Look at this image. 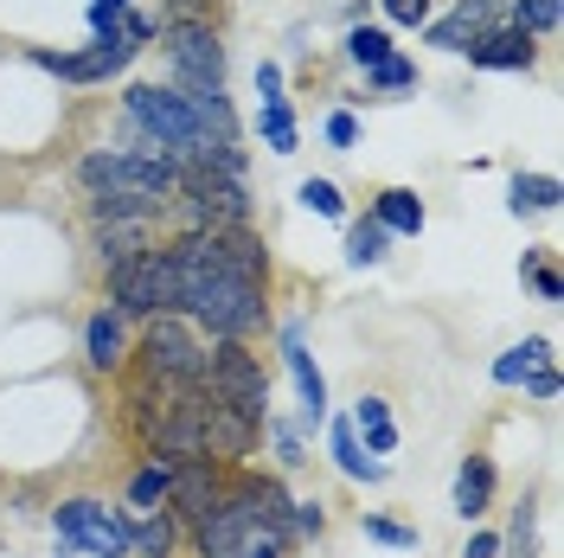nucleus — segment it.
I'll list each match as a JSON object with an SVG mask.
<instances>
[{
	"mask_svg": "<svg viewBox=\"0 0 564 558\" xmlns=\"http://www.w3.org/2000/svg\"><path fill=\"white\" fill-rule=\"evenodd\" d=\"M180 277V314L212 341H250L270 328V250L263 238L238 232H180L167 238Z\"/></svg>",
	"mask_w": 564,
	"mask_h": 558,
	"instance_id": "nucleus-1",
	"label": "nucleus"
},
{
	"mask_svg": "<svg viewBox=\"0 0 564 558\" xmlns=\"http://www.w3.org/2000/svg\"><path fill=\"white\" fill-rule=\"evenodd\" d=\"M77 180L90 193H129V200H148V206H174L180 161H167V154H135V148H90L77 161Z\"/></svg>",
	"mask_w": 564,
	"mask_h": 558,
	"instance_id": "nucleus-2",
	"label": "nucleus"
},
{
	"mask_svg": "<svg viewBox=\"0 0 564 558\" xmlns=\"http://www.w3.org/2000/svg\"><path fill=\"white\" fill-rule=\"evenodd\" d=\"M206 347L199 328L186 314H154L148 334H141V379L167 385V391H199L206 385Z\"/></svg>",
	"mask_w": 564,
	"mask_h": 558,
	"instance_id": "nucleus-3",
	"label": "nucleus"
},
{
	"mask_svg": "<svg viewBox=\"0 0 564 558\" xmlns=\"http://www.w3.org/2000/svg\"><path fill=\"white\" fill-rule=\"evenodd\" d=\"M52 539L58 552H84V558H135V539H129V514L122 507H104L90 494H70L52 507Z\"/></svg>",
	"mask_w": 564,
	"mask_h": 558,
	"instance_id": "nucleus-4",
	"label": "nucleus"
},
{
	"mask_svg": "<svg viewBox=\"0 0 564 558\" xmlns=\"http://www.w3.org/2000/svg\"><path fill=\"white\" fill-rule=\"evenodd\" d=\"M109 314H122V321L180 314V277H174V257H167V245L141 250L135 264L109 270Z\"/></svg>",
	"mask_w": 564,
	"mask_h": 558,
	"instance_id": "nucleus-5",
	"label": "nucleus"
},
{
	"mask_svg": "<svg viewBox=\"0 0 564 558\" xmlns=\"http://www.w3.org/2000/svg\"><path fill=\"white\" fill-rule=\"evenodd\" d=\"M206 391L250 423L270 418V373L250 353V341H212L206 347Z\"/></svg>",
	"mask_w": 564,
	"mask_h": 558,
	"instance_id": "nucleus-6",
	"label": "nucleus"
},
{
	"mask_svg": "<svg viewBox=\"0 0 564 558\" xmlns=\"http://www.w3.org/2000/svg\"><path fill=\"white\" fill-rule=\"evenodd\" d=\"M174 206L186 212V232H238V225H250L245 180L218 174V168H180Z\"/></svg>",
	"mask_w": 564,
	"mask_h": 558,
	"instance_id": "nucleus-7",
	"label": "nucleus"
},
{
	"mask_svg": "<svg viewBox=\"0 0 564 558\" xmlns=\"http://www.w3.org/2000/svg\"><path fill=\"white\" fill-rule=\"evenodd\" d=\"M167 45V65H174V90H225V45L212 26L199 20H180L161 33Z\"/></svg>",
	"mask_w": 564,
	"mask_h": 558,
	"instance_id": "nucleus-8",
	"label": "nucleus"
},
{
	"mask_svg": "<svg viewBox=\"0 0 564 558\" xmlns=\"http://www.w3.org/2000/svg\"><path fill=\"white\" fill-rule=\"evenodd\" d=\"M276 347H282L289 379H295V398H302V423H295V430H327V379H321L315 353H308V328H302V321H282Z\"/></svg>",
	"mask_w": 564,
	"mask_h": 558,
	"instance_id": "nucleus-9",
	"label": "nucleus"
},
{
	"mask_svg": "<svg viewBox=\"0 0 564 558\" xmlns=\"http://www.w3.org/2000/svg\"><path fill=\"white\" fill-rule=\"evenodd\" d=\"M231 482V469L225 462H212V455H193V462H174V489H167V514L180 526H199L218 507V494Z\"/></svg>",
	"mask_w": 564,
	"mask_h": 558,
	"instance_id": "nucleus-10",
	"label": "nucleus"
},
{
	"mask_svg": "<svg viewBox=\"0 0 564 558\" xmlns=\"http://www.w3.org/2000/svg\"><path fill=\"white\" fill-rule=\"evenodd\" d=\"M129 58H135V45H129L122 33H104L90 52H33L39 71L70 77V84H104V77H116V71H129Z\"/></svg>",
	"mask_w": 564,
	"mask_h": 558,
	"instance_id": "nucleus-11",
	"label": "nucleus"
},
{
	"mask_svg": "<svg viewBox=\"0 0 564 558\" xmlns=\"http://www.w3.org/2000/svg\"><path fill=\"white\" fill-rule=\"evenodd\" d=\"M500 13H507V0H456L443 20H430V26H423V39H430V45H443V52H468L481 33L500 26Z\"/></svg>",
	"mask_w": 564,
	"mask_h": 558,
	"instance_id": "nucleus-12",
	"label": "nucleus"
},
{
	"mask_svg": "<svg viewBox=\"0 0 564 558\" xmlns=\"http://www.w3.org/2000/svg\"><path fill=\"white\" fill-rule=\"evenodd\" d=\"M468 58L481 71H527L532 58H539V45H532V33H520V26H494V33H481L468 45Z\"/></svg>",
	"mask_w": 564,
	"mask_h": 558,
	"instance_id": "nucleus-13",
	"label": "nucleus"
},
{
	"mask_svg": "<svg viewBox=\"0 0 564 558\" xmlns=\"http://www.w3.org/2000/svg\"><path fill=\"white\" fill-rule=\"evenodd\" d=\"M366 218H372V225H379L386 238H417L430 212H423V200L411 193V186H386V193L372 200V212H366Z\"/></svg>",
	"mask_w": 564,
	"mask_h": 558,
	"instance_id": "nucleus-14",
	"label": "nucleus"
},
{
	"mask_svg": "<svg viewBox=\"0 0 564 558\" xmlns=\"http://www.w3.org/2000/svg\"><path fill=\"white\" fill-rule=\"evenodd\" d=\"M122 328H129V321L109 314V309H97L84 321V360H90L97 373H116V366H122V353H129V334H122Z\"/></svg>",
	"mask_w": 564,
	"mask_h": 558,
	"instance_id": "nucleus-15",
	"label": "nucleus"
},
{
	"mask_svg": "<svg viewBox=\"0 0 564 558\" xmlns=\"http://www.w3.org/2000/svg\"><path fill=\"white\" fill-rule=\"evenodd\" d=\"M347 423H352V437H359V450L372 455V462L398 450V423H391V405H386V398H372V391H366V398L352 405V418H347Z\"/></svg>",
	"mask_w": 564,
	"mask_h": 558,
	"instance_id": "nucleus-16",
	"label": "nucleus"
},
{
	"mask_svg": "<svg viewBox=\"0 0 564 558\" xmlns=\"http://www.w3.org/2000/svg\"><path fill=\"white\" fill-rule=\"evenodd\" d=\"M494 462L488 455H462V469H456V514L462 521H488V507H494Z\"/></svg>",
	"mask_w": 564,
	"mask_h": 558,
	"instance_id": "nucleus-17",
	"label": "nucleus"
},
{
	"mask_svg": "<svg viewBox=\"0 0 564 558\" xmlns=\"http://www.w3.org/2000/svg\"><path fill=\"white\" fill-rule=\"evenodd\" d=\"M327 455L340 462L347 482H386V462H372V455L359 450V437H352L347 418H327Z\"/></svg>",
	"mask_w": 564,
	"mask_h": 558,
	"instance_id": "nucleus-18",
	"label": "nucleus"
},
{
	"mask_svg": "<svg viewBox=\"0 0 564 558\" xmlns=\"http://www.w3.org/2000/svg\"><path fill=\"white\" fill-rule=\"evenodd\" d=\"M97 257H104V270H122V264H135L141 250H154V225H97Z\"/></svg>",
	"mask_w": 564,
	"mask_h": 558,
	"instance_id": "nucleus-19",
	"label": "nucleus"
},
{
	"mask_svg": "<svg viewBox=\"0 0 564 558\" xmlns=\"http://www.w3.org/2000/svg\"><path fill=\"white\" fill-rule=\"evenodd\" d=\"M129 539H135V558H174L180 521L167 514V507H154V514H129Z\"/></svg>",
	"mask_w": 564,
	"mask_h": 558,
	"instance_id": "nucleus-20",
	"label": "nucleus"
},
{
	"mask_svg": "<svg viewBox=\"0 0 564 558\" xmlns=\"http://www.w3.org/2000/svg\"><path fill=\"white\" fill-rule=\"evenodd\" d=\"M167 489H174V462L148 455L135 475H129V514H154V507H167Z\"/></svg>",
	"mask_w": 564,
	"mask_h": 558,
	"instance_id": "nucleus-21",
	"label": "nucleus"
},
{
	"mask_svg": "<svg viewBox=\"0 0 564 558\" xmlns=\"http://www.w3.org/2000/svg\"><path fill=\"white\" fill-rule=\"evenodd\" d=\"M539 366H552V341H545V334H527L520 347H507L494 360V385H527Z\"/></svg>",
	"mask_w": 564,
	"mask_h": 558,
	"instance_id": "nucleus-22",
	"label": "nucleus"
},
{
	"mask_svg": "<svg viewBox=\"0 0 564 558\" xmlns=\"http://www.w3.org/2000/svg\"><path fill=\"white\" fill-rule=\"evenodd\" d=\"M564 186L552 174H513V186H507V206H513V218H532V212H558Z\"/></svg>",
	"mask_w": 564,
	"mask_h": 558,
	"instance_id": "nucleus-23",
	"label": "nucleus"
},
{
	"mask_svg": "<svg viewBox=\"0 0 564 558\" xmlns=\"http://www.w3.org/2000/svg\"><path fill=\"white\" fill-rule=\"evenodd\" d=\"M386 250H391V238L372 225V218H352V225H347V264H352V270L386 264Z\"/></svg>",
	"mask_w": 564,
	"mask_h": 558,
	"instance_id": "nucleus-24",
	"label": "nucleus"
},
{
	"mask_svg": "<svg viewBox=\"0 0 564 558\" xmlns=\"http://www.w3.org/2000/svg\"><path fill=\"white\" fill-rule=\"evenodd\" d=\"M295 200H302V206L315 212V218H347V200H340V186H334V180H302V186H295Z\"/></svg>",
	"mask_w": 564,
	"mask_h": 558,
	"instance_id": "nucleus-25",
	"label": "nucleus"
},
{
	"mask_svg": "<svg viewBox=\"0 0 564 558\" xmlns=\"http://www.w3.org/2000/svg\"><path fill=\"white\" fill-rule=\"evenodd\" d=\"M359 533H366L372 546H391V552H417V526H398V521H386V514H366Z\"/></svg>",
	"mask_w": 564,
	"mask_h": 558,
	"instance_id": "nucleus-26",
	"label": "nucleus"
},
{
	"mask_svg": "<svg viewBox=\"0 0 564 558\" xmlns=\"http://www.w3.org/2000/svg\"><path fill=\"white\" fill-rule=\"evenodd\" d=\"M347 58H352V65H366V71L386 65V58H391V39L379 33V26H352V33H347Z\"/></svg>",
	"mask_w": 564,
	"mask_h": 558,
	"instance_id": "nucleus-27",
	"label": "nucleus"
},
{
	"mask_svg": "<svg viewBox=\"0 0 564 558\" xmlns=\"http://www.w3.org/2000/svg\"><path fill=\"white\" fill-rule=\"evenodd\" d=\"M558 0H513V20L507 26H520V33H552L558 26Z\"/></svg>",
	"mask_w": 564,
	"mask_h": 558,
	"instance_id": "nucleus-28",
	"label": "nucleus"
},
{
	"mask_svg": "<svg viewBox=\"0 0 564 558\" xmlns=\"http://www.w3.org/2000/svg\"><path fill=\"white\" fill-rule=\"evenodd\" d=\"M520 277L539 289V302H564V282H558V270L545 264V250H527V257H520Z\"/></svg>",
	"mask_w": 564,
	"mask_h": 558,
	"instance_id": "nucleus-29",
	"label": "nucleus"
},
{
	"mask_svg": "<svg viewBox=\"0 0 564 558\" xmlns=\"http://www.w3.org/2000/svg\"><path fill=\"white\" fill-rule=\"evenodd\" d=\"M263 141L276 148V154H295V116H289V104H263Z\"/></svg>",
	"mask_w": 564,
	"mask_h": 558,
	"instance_id": "nucleus-30",
	"label": "nucleus"
},
{
	"mask_svg": "<svg viewBox=\"0 0 564 558\" xmlns=\"http://www.w3.org/2000/svg\"><path fill=\"white\" fill-rule=\"evenodd\" d=\"M366 84H372V90H411V84H417V65L391 52L386 65H372V71H366Z\"/></svg>",
	"mask_w": 564,
	"mask_h": 558,
	"instance_id": "nucleus-31",
	"label": "nucleus"
},
{
	"mask_svg": "<svg viewBox=\"0 0 564 558\" xmlns=\"http://www.w3.org/2000/svg\"><path fill=\"white\" fill-rule=\"evenodd\" d=\"M263 430L276 437V462H282V469H302V462H308V450H302V430H295V423L263 418Z\"/></svg>",
	"mask_w": 564,
	"mask_h": 558,
	"instance_id": "nucleus-32",
	"label": "nucleus"
},
{
	"mask_svg": "<svg viewBox=\"0 0 564 558\" xmlns=\"http://www.w3.org/2000/svg\"><path fill=\"white\" fill-rule=\"evenodd\" d=\"M289 521H295V539H321V533H327V507H321V501H295Z\"/></svg>",
	"mask_w": 564,
	"mask_h": 558,
	"instance_id": "nucleus-33",
	"label": "nucleus"
},
{
	"mask_svg": "<svg viewBox=\"0 0 564 558\" xmlns=\"http://www.w3.org/2000/svg\"><path fill=\"white\" fill-rule=\"evenodd\" d=\"M532 521H539V514H532V501H527V507H520V521H513V533L500 539V552H513V558H532Z\"/></svg>",
	"mask_w": 564,
	"mask_h": 558,
	"instance_id": "nucleus-34",
	"label": "nucleus"
},
{
	"mask_svg": "<svg viewBox=\"0 0 564 558\" xmlns=\"http://www.w3.org/2000/svg\"><path fill=\"white\" fill-rule=\"evenodd\" d=\"M122 13H129V0H90V26H97V39L116 33V26H122Z\"/></svg>",
	"mask_w": 564,
	"mask_h": 558,
	"instance_id": "nucleus-35",
	"label": "nucleus"
},
{
	"mask_svg": "<svg viewBox=\"0 0 564 558\" xmlns=\"http://www.w3.org/2000/svg\"><path fill=\"white\" fill-rule=\"evenodd\" d=\"M379 7H386L398 26H423L430 20V0H379Z\"/></svg>",
	"mask_w": 564,
	"mask_h": 558,
	"instance_id": "nucleus-36",
	"label": "nucleus"
},
{
	"mask_svg": "<svg viewBox=\"0 0 564 558\" xmlns=\"http://www.w3.org/2000/svg\"><path fill=\"white\" fill-rule=\"evenodd\" d=\"M327 141H334V148H352V141H359V122H352V109H334V116H327Z\"/></svg>",
	"mask_w": 564,
	"mask_h": 558,
	"instance_id": "nucleus-37",
	"label": "nucleus"
},
{
	"mask_svg": "<svg viewBox=\"0 0 564 558\" xmlns=\"http://www.w3.org/2000/svg\"><path fill=\"white\" fill-rule=\"evenodd\" d=\"M520 391H527V398H545V405H552V398H558V366H539V373H532V379L520 385Z\"/></svg>",
	"mask_w": 564,
	"mask_h": 558,
	"instance_id": "nucleus-38",
	"label": "nucleus"
},
{
	"mask_svg": "<svg viewBox=\"0 0 564 558\" xmlns=\"http://www.w3.org/2000/svg\"><path fill=\"white\" fill-rule=\"evenodd\" d=\"M257 97L263 104H282V65H270V58L257 65Z\"/></svg>",
	"mask_w": 564,
	"mask_h": 558,
	"instance_id": "nucleus-39",
	"label": "nucleus"
},
{
	"mask_svg": "<svg viewBox=\"0 0 564 558\" xmlns=\"http://www.w3.org/2000/svg\"><path fill=\"white\" fill-rule=\"evenodd\" d=\"M462 558H500V533H475V539L462 546Z\"/></svg>",
	"mask_w": 564,
	"mask_h": 558,
	"instance_id": "nucleus-40",
	"label": "nucleus"
}]
</instances>
